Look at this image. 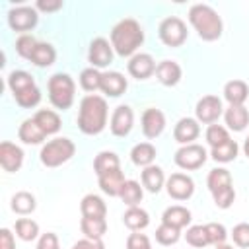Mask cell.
<instances>
[{
    "label": "cell",
    "instance_id": "obj_7",
    "mask_svg": "<svg viewBox=\"0 0 249 249\" xmlns=\"http://www.w3.org/2000/svg\"><path fill=\"white\" fill-rule=\"evenodd\" d=\"M208 160V152L204 146L200 144H187V146H181L175 156H173V161L177 167L185 169V171H195L198 167H202Z\"/></svg>",
    "mask_w": 249,
    "mask_h": 249
},
{
    "label": "cell",
    "instance_id": "obj_10",
    "mask_svg": "<svg viewBox=\"0 0 249 249\" xmlns=\"http://www.w3.org/2000/svg\"><path fill=\"white\" fill-rule=\"evenodd\" d=\"M165 191L173 200H189L195 193V181L187 173H171L165 181Z\"/></svg>",
    "mask_w": 249,
    "mask_h": 249
},
{
    "label": "cell",
    "instance_id": "obj_13",
    "mask_svg": "<svg viewBox=\"0 0 249 249\" xmlns=\"http://www.w3.org/2000/svg\"><path fill=\"white\" fill-rule=\"evenodd\" d=\"M132 124H134V113H132V109L128 105L115 107V111L111 115V121H109L111 134L123 138V136H126L132 130Z\"/></svg>",
    "mask_w": 249,
    "mask_h": 249
},
{
    "label": "cell",
    "instance_id": "obj_9",
    "mask_svg": "<svg viewBox=\"0 0 249 249\" xmlns=\"http://www.w3.org/2000/svg\"><path fill=\"white\" fill-rule=\"evenodd\" d=\"M195 115L198 123L204 124H214L222 115H224V107H222V99L218 95H204L196 101L195 107Z\"/></svg>",
    "mask_w": 249,
    "mask_h": 249
},
{
    "label": "cell",
    "instance_id": "obj_36",
    "mask_svg": "<svg viewBox=\"0 0 249 249\" xmlns=\"http://www.w3.org/2000/svg\"><path fill=\"white\" fill-rule=\"evenodd\" d=\"M206 187L210 193H216L220 189L231 187V173L224 167H214L206 177Z\"/></svg>",
    "mask_w": 249,
    "mask_h": 249
},
{
    "label": "cell",
    "instance_id": "obj_38",
    "mask_svg": "<svg viewBox=\"0 0 249 249\" xmlns=\"http://www.w3.org/2000/svg\"><path fill=\"white\" fill-rule=\"evenodd\" d=\"M16 235L23 241H33L39 235V224L31 218H18L16 220Z\"/></svg>",
    "mask_w": 249,
    "mask_h": 249
},
{
    "label": "cell",
    "instance_id": "obj_31",
    "mask_svg": "<svg viewBox=\"0 0 249 249\" xmlns=\"http://www.w3.org/2000/svg\"><path fill=\"white\" fill-rule=\"evenodd\" d=\"M80 230L88 239H103L107 233V220L105 218H84L80 220Z\"/></svg>",
    "mask_w": 249,
    "mask_h": 249
},
{
    "label": "cell",
    "instance_id": "obj_51",
    "mask_svg": "<svg viewBox=\"0 0 249 249\" xmlns=\"http://www.w3.org/2000/svg\"><path fill=\"white\" fill-rule=\"evenodd\" d=\"M35 8L37 10H41V12H56V10H60L62 8V0H39L37 4H35Z\"/></svg>",
    "mask_w": 249,
    "mask_h": 249
},
{
    "label": "cell",
    "instance_id": "obj_41",
    "mask_svg": "<svg viewBox=\"0 0 249 249\" xmlns=\"http://www.w3.org/2000/svg\"><path fill=\"white\" fill-rule=\"evenodd\" d=\"M14 99H16V103H18L19 107H23V109L37 107L39 101H41V89H39L37 86H33V88H29V89H25V91L14 95Z\"/></svg>",
    "mask_w": 249,
    "mask_h": 249
},
{
    "label": "cell",
    "instance_id": "obj_11",
    "mask_svg": "<svg viewBox=\"0 0 249 249\" xmlns=\"http://www.w3.org/2000/svg\"><path fill=\"white\" fill-rule=\"evenodd\" d=\"M88 60L93 68H105L113 62V45L105 39V37H95L89 43V51H88Z\"/></svg>",
    "mask_w": 249,
    "mask_h": 249
},
{
    "label": "cell",
    "instance_id": "obj_50",
    "mask_svg": "<svg viewBox=\"0 0 249 249\" xmlns=\"http://www.w3.org/2000/svg\"><path fill=\"white\" fill-rule=\"evenodd\" d=\"M0 249H16L14 233L8 228H2L0 230Z\"/></svg>",
    "mask_w": 249,
    "mask_h": 249
},
{
    "label": "cell",
    "instance_id": "obj_17",
    "mask_svg": "<svg viewBox=\"0 0 249 249\" xmlns=\"http://www.w3.org/2000/svg\"><path fill=\"white\" fill-rule=\"evenodd\" d=\"M181 76H183V70L175 60H161L156 66V78L161 86H167V88L177 86L181 82Z\"/></svg>",
    "mask_w": 249,
    "mask_h": 249
},
{
    "label": "cell",
    "instance_id": "obj_30",
    "mask_svg": "<svg viewBox=\"0 0 249 249\" xmlns=\"http://www.w3.org/2000/svg\"><path fill=\"white\" fill-rule=\"evenodd\" d=\"M33 86H37L35 78L25 70H14V72L8 74V88H10L12 95H18V93H21V91H25Z\"/></svg>",
    "mask_w": 249,
    "mask_h": 249
},
{
    "label": "cell",
    "instance_id": "obj_42",
    "mask_svg": "<svg viewBox=\"0 0 249 249\" xmlns=\"http://www.w3.org/2000/svg\"><path fill=\"white\" fill-rule=\"evenodd\" d=\"M181 237V230L177 228H171L167 224H161L158 230H156V241L160 245H175Z\"/></svg>",
    "mask_w": 249,
    "mask_h": 249
},
{
    "label": "cell",
    "instance_id": "obj_47",
    "mask_svg": "<svg viewBox=\"0 0 249 249\" xmlns=\"http://www.w3.org/2000/svg\"><path fill=\"white\" fill-rule=\"evenodd\" d=\"M126 249H152V243H150L148 235L138 233V231H132L126 237Z\"/></svg>",
    "mask_w": 249,
    "mask_h": 249
},
{
    "label": "cell",
    "instance_id": "obj_24",
    "mask_svg": "<svg viewBox=\"0 0 249 249\" xmlns=\"http://www.w3.org/2000/svg\"><path fill=\"white\" fill-rule=\"evenodd\" d=\"M54 60H56V51L51 43H45V41L37 43V47L33 49L31 58H29V62L35 64L37 68H49L54 64Z\"/></svg>",
    "mask_w": 249,
    "mask_h": 249
},
{
    "label": "cell",
    "instance_id": "obj_26",
    "mask_svg": "<svg viewBox=\"0 0 249 249\" xmlns=\"http://www.w3.org/2000/svg\"><path fill=\"white\" fill-rule=\"evenodd\" d=\"M249 97V86L243 80H230L224 86V99L230 105H243Z\"/></svg>",
    "mask_w": 249,
    "mask_h": 249
},
{
    "label": "cell",
    "instance_id": "obj_20",
    "mask_svg": "<svg viewBox=\"0 0 249 249\" xmlns=\"http://www.w3.org/2000/svg\"><path fill=\"white\" fill-rule=\"evenodd\" d=\"M224 121H226V124H228L230 130L241 132L249 124V109L245 105H230L224 111Z\"/></svg>",
    "mask_w": 249,
    "mask_h": 249
},
{
    "label": "cell",
    "instance_id": "obj_28",
    "mask_svg": "<svg viewBox=\"0 0 249 249\" xmlns=\"http://www.w3.org/2000/svg\"><path fill=\"white\" fill-rule=\"evenodd\" d=\"M123 224L130 230V231H140L144 228H148L150 224V216L144 208L140 206H130L126 208V212L123 214Z\"/></svg>",
    "mask_w": 249,
    "mask_h": 249
},
{
    "label": "cell",
    "instance_id": "obj_39",
    "mask_svg": "<svg viewBox=\"0 0 249 249\" xmlns=\"http://www.w3.org/2000/svg\"><path fill=\"white\" fill-rule=\"evenodd\" d=\"M206 142H208V146L210 148H218V146H222V144H226L228 140H231L230 138V132H228V128L226 126H222V124H208V128H206Z\"/></svg>",
    "mask_w": 249,
    "mask_h": 249
},
{
    "label": "cell",
    "instance_id": "obj_48",
    "mask_svg": "<svg viewBox=\"0 0 249 249\" xmlns=\"http://www.w3.org/2000/svg\"><path fill=\"white\" fill-rule=\"evenodd\" d=\"M37 249H60L56 233H53V231L43 233V235L39 237V241H37Z\"/></svg>",
    "mask_w": 249,
    "mask_h": 249
},
{
    "label": "cell",
    "instance_id": "obj_4",
    "mask_svg": "<svg viewBox=\"0 0 249 249\" xmlns=\"http://www.w3.org/2000/svg\"><path fill=\"white\" fill-rule=\"evenodd\" d=\"M47 93H49V101L54 109L58 111H66L72 107L74 97H76V84L74 80L64 74V72H56L49 78L47 82Z\"/></svg>",
    "mask_w": 249,
    "mask_h": 249
},
{
    "label": "cell",
    "instance_id": "obj_53",
    "mask_svg": "<svg viewBox=\"0 0 249 249\" xmlns=\"http://www.w3.org/2000/svg\"><path fill=\"white\" fill-rule=\"evenodd\" d=\"M216 249H233V247L228 245V243H220V245H216Z\"/></svg>",
    "mask_w": 249,
    "mask_h": 249
},
{
    "label": "cell",
    "instance_id": "obj_18",
    "mask_svg": "<svg viewBox=\"0 0 249 249\" xmlns=\"http://www.w3.org/2000/svg\"><path fill=\"white\" fill-rule=\"evenodd\" d=\"M128 82L121 72H103L101 74V91L109 97H119L126 91Z\"/></svg>",
    "mask_w": 249,
    "mask_h": 249
},
{
    "label": "cell",
    "instance_id": "obj_27",
    "mask_svg": "<svg viewBox=\"0 0 249 249\" xmlns=\"http://www.w3.org/2000/svg\"><path fill=\"white\" fill-rule=\"evenodd\" d=\"M35 123L41 126V130L49 136V134H56L62 126V121L58 117V113L51 111V109H39L35 115H33Z\"/></svg>",
    "mask_w": 249,
    "mask_h": 249
},
{
    "label": "cell",
    "instance_id": "obj_49",
    "mask_svg": "<svg viewBox=\"0 0 249 249\" xmlns=\"http://www.w3.org/2000/svg\"><path fill=\"white\" fill-rule=\"evenodd\" d=\"M70 249H105V243L101 239H80Z\"/></svg>",
    "mask_w": 249,
    "mask_h": 249
},
{
    "label": "cell",
    "instance_id": "obj_33",
    "mask_svg": "<svg viewBox=\"0 0 249 249\" xmlns=\"http://www.w3.org/2000/svg\"><path fill=\"white\" fill-rule=\"evenodd\" d=\"M119 167H121V160H119V156H117L115 152H109V150L99 152V154L95 156V160H93V171H95L97 177L103 175L105 171L119 169Z\"/></svg>",
    "mask_w": 249,
    "mask_h": 249
},
{
    "label": "cell",
    "instance_id": "obj_21",
    "mask_svg": "<svg viewBox=\"0 0 249 249\" xmlns=\"http://www.w3.org/2000/svg\"><path fill=\"white\" fill-rule=\"evenodd\" d=\"M191 210L189 208H185V206H181V204H173V206H169V208H165L163 210V214H161V224H167V226H171V228H177V230H183V228H187L189 224H191Z\"/></svg>",
    "mask_w": 249,
    "mask_h": 249
},
{
    "label": "cell",
    "instance_id": "obj_16",
    "mask_svg": "<svg viewBox=\"0 0 249 249\" xmlns=\"http://www.w3.org/2000/svg\"><path fill=\"white\" fill-rule=\"evenodd\" d=\"M0 165L8 173L18 171L23 165V150L19 146H16L14 142L4 140L0 144Z\"/></svg>",
    "mask_w": 249,
    "mask_h": 249
},
{
    "label": "cell",
    "instance_id": "obj_35",
    "mask_svg": "<svg viewBox=\"0 0 249 249\" xmlns=\"http://www.w3.org/2000/svg\"><path fill=\"white\" fill-rule=\"evenodd\" d=\"M237 154H239V146L235 140H228L218 148H210V158L218 163H230L237 158Z\"/></svg>",
    "mask_w": 249,
    "mask_h": 249
},
{
    "label": "cell",
    "instance_id": "obj_29",
    "mask_svg": "<svg viewBox=\"0 0 249 249\" xmlns=\"http://www.w3.org/2000/svg\"><path fill=\"white\" fill-rule=\"evenodd\" d=\"M156 160V146L150 142H140L130 150V161L138 167H148Z\"/></svg>",
    "mask_w": 249,
    "mask_h": 249
},
{
    "label": "cell",
    "instance_id": "obj_52",
    "mask_svg": "<svg viewBox=\"0 0 249 249\" xmlns=\"http://www.w3.org/2000/svg\"><path fill=\"white\" fill-rule=\"evenodd\" d=\"M243 152H245V156L249 158V136L245 138V144H243Z\"/></svg>",
    "mask_w": 249,
    "mask_h": 249
},
{
    "label": "cell",
    "instance_id": "obj_3",
    "mask_svg": "<svg viewBox=\"0 0 249 249\" xmlns=\"http://www.w3.org/2000/svg\"><path fill=\"white\" fill-rule=\"evenodd\" d=\"M189 21L202 41H216L222 37L224 23L218 12L208 4H195L189 10Z\"/></svg>",
    "mask_w": 249,
    "mask_h": 249
},
{
    "label": "cell",
    "instance_id": "obj_6",
    "mask_svg": "<svg viewBox=\"0 0 249 249\" xmlns=\"http://www.w3.org/2000/svg\"><path fill=\"white\" fill-rule=\"evenodd\" d=\"M187 35H189L187 23H185L181 18H177V16H169V18L161 19V23H160V27H158V37H160V41H161L165 47H171V49L181 47V45L187 41Z\"/></svg>",
    "mask_w": 249,
    "mask_h": 249
},
{
    "label": "cell",
    "instance_id": "obj_45",
    "mask_svg": "<svg viewBox=\"0 0 249 249\" xmlns=\"http://www.w3.org/2000/svg\"><path fill=\"white\" fill-rule=\"evenodd\" d=\"M212 198H214V204L218 208L228 210L235 200V191H233V187H226V189H220V191L212 193Z\"/></svg>",
    "mask_w": 249,
    "mask_h": 249
},
{
    "label": "cell",
    "instance_id": "obj_22",
    "mask_svg": "<svg viewBox=\"0 0 249 249\" xmlns=\"http://www.w3.org/2000/svg\"><path fill=\"white\" fill-rule=\"evenodd\" d=\"M142 187L148 191V193H160L163 187H165V175H163V169L160 165H148L142 169Z\"/></svg>",
    "mask_w": 249,
    "mask_h": 249
},
{
    "label": "cell",
    "instance_id": "obj_8",
    "mask_svg": "<svg viewBox=\"0 0 249 249\" xmlns=\"http://www.w3.org/2000/svg\"><path fill=\"white\" fill-rule=\"evenodd\" d=\"M39 21L37 8L35 6H18L8 12V25L14 31H19L21 35L25 31H31Z\"/></svg>",
    "mask_w": 249,
    "mask_h": 249
},
{
    "label": "cell",
    "instance_id": "obj_5",
    "mask_svg": "<svg viewBox=\"0 0 249 249\" xmlns=\"http://www.w3.org/2000/svg\"><path fill=\"white\" fill-rule=\"evenodd\" d=\"M76 154V146L70 138H53L47 144H43L41 152H39V160L45 167H58L66 161L72 160V156Z\"/></svg>",
    "mask_w": 249,
    "mask_h": 249
},
{
    "label": "cell",
    "instance_id": "obj_44",
    "mask_svg": "<svg viewBox=\"0 0 249 249\" xmlns=\"http://www.w3.org/2000/svg\"><path fill=\"white\" fill-rule=\"evenodd\" d=\"M204 228H206L210 245L216 247V245H220V243H226V239H228V230H226L222 224H218V222H210V224H206Z\"/></svg>",
    "mask_w": 249,
    "mask_h": 249
},
{
    "label": "cell",
    "instance_id": "obj_1",
    "mask_svg": "<svg viewBox=\"0 0 249 249\" xmlns=\"http://www.w3.org/2000/svg\"><path fill=\"white\" fill-rule=\"evenodd\" d=\"M107 117H109V109H107L105 97L97 93H88L86 97H82L78 117H76L80 132L88 136H95L103 132V128L107 126Z\"/></svg>",
    "mask_w": 249,
    "mask_h": 249
},
{
    "label": "cell",
    "instance_id": "obj_23",
    "mask_svg": "<svg viewBox=\"0 0 249 249\" xmlns=\"http://www.w3.org/2000/svg\"><path fill=\"white\" fill-rule=\"evenodd\" d=\"M18 136L23 144H29V146H35V144H43V140L47 138V134L41 130V126L35 123V119H25L19 128H18Z\"/></svg>",
    "mask_w": 249,
    "mask_h": 249
},
{
    "label": "cell",
    "instance_id": "obj_12",
    "mask_svg": "<svg viewBox=\"0 0 249 249\" xmlns=\"http://www.w3.org/2000/svg\"><path fill=\"white\" fill-rule=\"evenodd\" d=\"M156 60L152 58V54L148 53H136L134 56L128 58V64H126V70L132 78L136 80H148L150 76L156 74Z\"/></svg>",
    "mask_w": 249,
    "mask_h": 249
},
{
    "label": "cell",
    "instance_id": "obj_46",
    "mask_svg": "<svg viewBox=\"0 0 249 249\" xmlns=\"http://www.w3.org/2000/svg\"><path fill=\"white\" fill-rule=\"evenodd\" d=\"M231 239L237 247L241 249H249V224L247 222H241L237 226H233L231 230Z\"/></svg>",
    "mask_w": 249,
    "mask_h": 249
},
{
    "label": "cell",
    "instance_id": "obj_15",
    "mask_svg": "<svg viewBox=\"0 0 249 249\" xmlns=\"http://www.w3.org/2000/svg\"><path fill=\"white\" fill-rule=\"evenodd\" d=\"M198 134H200V124H198L196 119H191V117L179 119L177 124L173 126V138L181 146L195 144V140L198 138Z\"/></svg>",
    "mask_w": 249,
    "mask_h": 249
},
{
    "label": "cell",
    "instance_id": "obj_25",
    "mask_svg": "<svg viewBox=\"0 0 249 249\" xmlns=\"http://www.w3.org/2000/svg\"><path fill=\"white\" fill-rule=\"evenodd\" d=\"M80 212L84 218H105L107 216V204L97 195H86L80 202Z\"/></svg>",
    "mask_w": 249,
    "mask_h": 249
},
{
    "label": "cell",
    "instance_id": "obj_14",
    "mask_svg": "<svg viewBox=\"0 0 249 249\" xmlns=\"http://www.w3.org/2000/svg\"><path fill=\"white\" fill-rule=\"evenodd\" d=\"M140 126H142V134H144L146 138L154 140V138H158V136L163 132V128H165V115H163L160 109H156V107H148V109H144V113H142Z\"/></svg>",
    "mask_w": 249,
    "mask_h": 249
},
{
    "label": "cell",
    "instance_id": "obj_2",
    "mask_svg": "<svg viewBox=\"0 0 249 249\" xmlns=\"http://www.w3.org/2000/svg\"><path fill=\"white\" fill-rule=\"evenodd\" d=\"M144 43V31L132 18H124L111 29V45L119 56H134L138 47Z\"/></svg>",
    "mask_w": 249,
    "mask_h": 249
},
{
    "label": "cell",
    "instance_id": "obj_32",
    "mask_svg": "<svg viewBox=\"0 0 249 249\" xmlns=\"http://www.w3.org/2000/svg\"><path fill=\"white\" fill-rule=\"evenodd\" d=\"M10 206H12V210H14L16 214L27 216V214H31V212L37 208V200H35V196H33L29 191H19V193H16V195L12 196Z\"/></svg>",
    "mask_w": 249,
    "mask_h": 249
},
{
    "label": "cell",
    "instance_id": "obj_19",
    "mask_svg": "<svg viewBox=\"0 0 249 249\" xmlns=\"http://www.w3.org/2000/svg\"><path fill=\"white\" fill-rule=\"evenodd\" d=\"M124 173L119 169H111V171H105L103 175L97 177V183H99V189L109 195V196H119L121 191H123V185H124Z\"/></svg>",
    "mask_w": 249,
    "mask_h": 249
},
{
    "label": "cell",
    "instance_id": "obj_37",
    "mask_svg": "<svg viewBox=\"0 0 249 249\" xmlns=\"http://www.w3.org/2000/svg\"><path fill=\"white\" fill-rule=\"evenodd\" d=\"M101 74H103V72H99V70L93 68V66L84 68V70L80 72V88H82L84 91H89V93L97 91V89L101 88Z\"/></svg>",
    "mask_w": 249,
    "mask_h": 249
},
{
    "label": "cell",
    "instance_id": "obj_34",
    "mask_svg": "<svg viewBox=\"0 0 249 249\" xmlns=\"http://www.w3.org/2000/svg\"><path fill=\"white\" fill-rule=\"evenodd\" d=\"M121 200L130 208V206H138L142 202V196H144V189L140 187L138 181H132V179H126L124 185H123V191H121Z\"/></svg>",
    "mask_w": 249,
    "mask_h": 249
},
{
    "label": "cell",
    "instance_id": "obj_43",
    "mask_svg": "<svg viewBox=\"0 0 249 249\" xmlns=\"http://www.w3.org/2000/svg\"><path fill=\"white\" fill-rule=\"evenodd\" d=\"M37 43H39V41H37L33 35L23 33V35H19V37L16 39V53H18L21 58L29 60V58H31V53H33V49L37 47Z\"/></svg>",
    "mask_w": 249,
    "mask_h": 249
},
{
    "label": "cell",
    "instance_id": "obj_40",
    "mask_svg": "<svg viewBox=\"0 0 249 249\" xmlns=\"http://www.w3.org/2000/svg\"><path fill=\"white\" fill-rule=\"evenodd\" d=\"M185 239H187V243L191 247H196V249H202V247L210 245L208 233H206V228L204 226H191V228H187Z\"/></svg>",
    "mask_w": 249,
    "mask_h": 249
}]
</instances>
